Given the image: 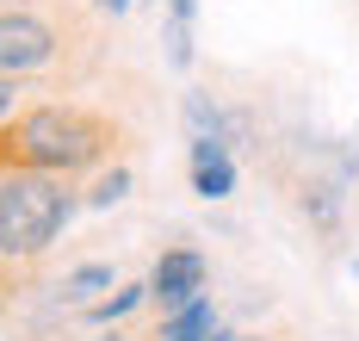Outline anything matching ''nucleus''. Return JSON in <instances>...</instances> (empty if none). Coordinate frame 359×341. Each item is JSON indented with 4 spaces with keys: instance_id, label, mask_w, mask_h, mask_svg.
<instances>
[{
    "instance_id": "f257e3e1",
    "label": "nucleus",
    "mask_w": 359,
    "mask_h": 341,
    "mask_svg": "<svg viewBox=\"0 0 359 341\" xmlns=\"http://www.w3.org/2000/svg\"><path fill=\"white\" fill-rule=\"evenodd\" d=\"M69 218V199L43 174H13L0 187V255H37Z\"/></svg>"
},
{
    "instance_id": "f03ea898",
    "label": "nucleus",
    "mask_w": 359,
    "mask_h": 341,
    "mask_svg": "<svg viewBox=\"0 0 359 341\" xmlns=\"http://www.w3.org/2000/svg\"><path fill=\"white\" fill-rule=\"evenodd\" d=\"M19 155H32L43 168H74V161H87V155L100 149V124H87V118L74 112H56V106H43L19 124Z\"/></svg>"
},
{
    "instance_id": "7ed1b4c3",
    "label": "nucleus",
    "mask_w": 359,
    "mask_h": 341,
    "mask_svg": "<svg viewBox=\"0 0 359 341\" xmlns=\"http://www.w3.org/2000/svg\"><path fill=\"white\" fill-rule=\"evenodd\" d=\"M149 292L168 304V310H186V304H198V292H205V261H198L192 248H174V255H161L155 279H149Z\"/></svg>"
},
{
    "instance_id": "20e7f679",
    "label": "nucleus",
    "mask_w": 359,
    "mask_h": 341,
    "mask_svg": "<svg viewBox=\"0 0 359 341\" xmlns=\"http://www.w3.org/2000/svg\"><path fill=\"white\" fill-rule=\"evenodd\" d=\"M50 56V32L37 19H0V69H32Z\"/></svg>"
},
{
    "instance_id": "39448f33",
    "label": "nucleus",
    "mask_w": 359,
    "mask_h": 341,
    "mask_svg": "<svg viewBox=\"0 0 359 341\" xmlns=\"http://www.w3.org/2000/svg\"><path fill=\"white\" fill-rule=\"evenodd\" d=\"M192 180L205 199H223L229 192V161H223V143H192Z\"/></svg>"
},
{
    "instance_id": "423d86ee",
    "label": "nucleus",
    "mask_w": 359,
    "mask_h": 341,
    "mask_svg": "<svg viewBox=\"0 0 359 341\" xmlns=\"http://www.w3.org/2000/svg\"><path fill=\"white\" fill-rule=\"evenodd\" d=\"M161 341H211V304H205V298L186 304L174 323H168V335H161Z\"/></svg>"
},
{
    "instance_id": "0eeeda50",
    "label": "nucleus",
    "mask_w": 359,
    "mask_h": 341,
    "mask_svg": "<svg viewBox=\"0 0 359 341\" xmlns=\"http://www.w3.org/2000/svg\"><path fill=\"white\" fill-rule=\"evenodd\" d=\"M93 292H111V273H106V267H81V273L62 279V298H69V304H93Z\"/></svg>"
},
{
    "instance_id": "6e6552de",
    "label": "nucleus",
    "mask_w": 359,
    "mask_h": 341,
    "mask_svg": "<svg viewBox=\"0 0 359 341\" xmlns=\"http://www.w3.org/2000/svg\"><path fill=\"white\" fill-rule=\"evenodd\" d=\"M168 44H174V62L192 56V0H174V25H168Z\"/></svg>"
},
{
    "instance_id": "1a4fd4ad",
    "label": "nucleus",
    "mask_w": 359,
    "mask_h": 341,
    "mask_svg": "<svg viewBox=\"0 0 359 341\" xmlns=\"http://www.w3.org/2000/svg\"><path fill=\"white\" fill-rule=\"evenodd\" d=\"M137 298H143V286H124L118 298H100V304H93V316H124V310H130Z\"/></svg>"
},
{
    "instance_id": "9d476101",
    "label": "nucleus",
    "mask_w": 359,
    "mask_h": 341,
    "mask_svg": "<svg viewBox=\"0 0 359 341\" xmlns=\"http://www.w3.org/2000/svg\"><path fill=\"white\" fill-rule=\"evenodd\" d=\"M124 187H130V174H106V180L93 187V205H111V199H118Z\"/></svg>"
},
{
    "instance_id": "9b49d317",
    "label": "nucleus",
    "mask_w": 359,
    "mask_h": 341,
    "mask_svg": "<svg viewBox=\"0 0 359 341\" xmlns=\"http://www.w3.org/2000/svg\"><path fill=\"white\" fill-rule=\"evenodd\" d=\"M13 93H19V87H13V81H0V118L13 112Z\"/></svg>"
},
{
    "instance_id": "f8f14e48",
    "label": "nucleus",
    "mask_w": 359,
    "mask_h": 341,
    "mask_svg": "<svg viewBox=\"0 0 359 341\" xmlns=\"http://www.w3.org/2000/svg\"><path fill=\"white\" fill-rule=\"evenodd\" d=\"M100 6H111V13H124V6H130V0H100Z\"/></svg>"
},
{
    "instance_id": "ddd939ff",
    "label": "nucleus",
    "mask_w": 359,
    "mask_h": 341,
    "mask_svg": "<svg viewBox=\"0 0 359 341\" xmlns=\"http://www.w3.org/2000/svg\"><path fill=\"white\" fill-rule=\"evenodd\" d=\"M211 341H242V335H211Z\"/></svg>"
}]
</instances>
